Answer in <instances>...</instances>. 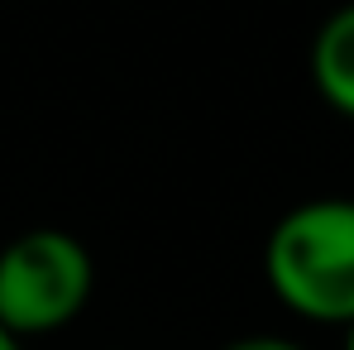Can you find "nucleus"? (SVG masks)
<instances>
[{
  "instance_id": "obj_1",
  "label": "nucleus",
  "mask_w": 354,
  "mask_h": 350,
  "mask_svg": "<svg viewBox=\"0 0 354 350\" xmlns=\"http://www.w3.org/2000/svg\"><path fill=\"white\" fill-rule=\"evenodd\" d=\"M273 292L321 326L354 322V202L316 197L292 207L263 250Z\"/></svg>"
},
{
  "instance_id": "obj_2",
  "label": "nucleus",
  "mask_w": 354,
  "mask_h": 350,
  "mask_svg": "<svg viewBox=\"0 0 354 350\" xmlns=\"http://www.w3.org/2000/svg\"><path fill=\"white\" fill-rule=\"evenodd\" d=\"M91 254L67 231H29L0 250V326L44 336L67 326L91 297Z\"/></svg>"
},
{
  "instance_id": "obj_3",
  "label": "nucleus",
  "mask_w": 354,
  "mask_h": 350,
  "mask_svg": "<svg viewBox=\"0 0 354 350\" xmlns=\"http://www.w3.org/2000/svg\"><path fill=\"white\" fill-rule=\"evenodd\" d=\"M311 82L330 111L354 120V5H340L311 44Z\"/></svg>"
},
{
  "instance_id": "obj_4",
  "label": "nucleus",
  "mask_w": 354,
  "mask_h": 350,
  "mask_svg": "<svg viewBox=\"0 0 354 350\" xmlns=\"http://www.w3.org/2000/svg\"><path fill=\"white\" fill-rule=\"evenodd\" d=\"M225 350H306V346H297L288 336H244V341H230Z\"/></svg>"
},
{
  "instance_id": "obj_5",
  "label": "nucleus",
  "mask_w": 354,
  "mask_h": 350,
  "mask_svg": "<svg viewBox=\"0 0 354 350\" xmlns=\"http://www.w3.org/2000/svg\"><path fill=\"white\" fill-rule=\"evenodd\" d=\"M0 350H19V336H10L5 326H0Z\"/></svg>"
},
{
  "instance_id": "obj_6",
  "label": "nucleus",
  "mask_w": 354,
  "mask_h": 350,
  "mask_svg": "<svg viewBox=\"0 0 354 350\" xmlns=\"http://www.w3.org/2000/svg\"><path fill=\"white\" fill-rule=\"evenodd\" d=\"M345 331H350V336H345V350H354V322L345 326Z\"/></svg>"
}]
</instances>
